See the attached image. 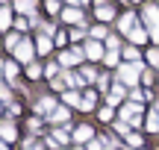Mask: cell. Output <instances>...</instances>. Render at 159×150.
Returning a JSON list of instances; mask_svg holds the SVG:
<instances>
[{"label": "cell", "mask_w": 159, "mask_h": 150, "mask_svg": "<svg viewBox=\"0 0 159 150\" xmlns=\"http://www.w3.org/2000/svg\"><path fill=\"white\" fill-rule=\"evenodd\" d=\"M139 71H142V65H121L118 68V77H121V82H127V86H133V82L139 80Z\"/></svg>", "instance_id": "6da1fadb"}, {"label": "cell", "mask_w": 159, "mask_h": 150, "mask_svg": "<svg viewBox=\"0 0 159 150\" xmlns=\"http://www.w3.org/2000/svg\"><path fill=\"white\" fill-rule=\"evenodd\" d=\"M144 21H148L150 35L159 38V9H156V6H148V9H144Z\"/></svg>", "instance_id": "7a4b0ae2"}, {"label": "cell", "mask_w": 159, "mask_h": 150, "mask_svg": "<svg viewBox=\"0 0 159 150\" xmlns=\"http://www.w3.org/2000/svg\"><path fill=\"white\" fill-rule=\"evenodd\" d=\"M15 59L30 62V59H33V44H30V41H18L15 44Z\"/></svg>", "instance_id": "3957f363"}, {"label": "cell", "mask_w": 159, "mask_h": 150, "mask_svg": "<svg viewBox=\"0 0 159 150\" xmlns=\"http://www.w3.org/2000/svg\"><path fill=\"white\" fill-rule=\"evenodd\" d=\"M85 56H89V59H100V56H103L100 41H89V44H85Z\"/></svg>", "instance_id": "277c9868"}, {"label": "cell", "mask_w": 159, "mask_h": 150, "mask_svg": "<svg viewBox=\"0 0 159 150\" xmlns=\"http://www.w3.org/2000/svg\"><path fill=\"white\" fill-rule=\"evenodd\" d=\"M133 24H136V15H130V12H127V15L121 18V24H118V27H121V33H133V29H136Z\"/></svg>", "instance_id": "5b68a950"}, {"label": "cell", "mask_w": 159, "mask_h": 150, "mask_svg": "<svg viewBox=\"0 0 159 150\" xmlns=\"http://www.w3.org/2000/svg\"><path fill=\"white\" fill-rule=\"evenodd\" d=\"M62 18H65L68 24H83V15H80V9H68Z\"/></svg>", "instance_id": "8992f818"}, {"label": "cell", "mask_w": 159, "mask_h": 150, "mask_svg": "<svg viewBox=\"0 0 159 150\" xmlns=\"http://www.w3.org/2000/svg\"><path fill=\"white\" fill-rule=\"evenodd\" d=\"M89 139H91V127H77L74 141H89Z\"/></svg>", "instance_id": "52a82bcc"}, {"label": "cell", "mask_w": 159, "mask_h": 150, "mask_svg": "<svg viewBox=\"0 0 159 150\" xmlns=\"http://www.w3.org/2000/svg\"><path fill=\"white\" fill-rule=\"evenodd\" d=\"M121 97H124V88H121V86H115L112 91L106 94V100H109V103H121Z\"/></svg>", "instance_id": "ba28073f"}, {"label": "cell", "mask_w": 159, "mask_h": 150, "mask_svg": "<svg viewBox=\"0 0 159 150\" xmlns=\"http://www.w3.org/2000/svg\"><path fill=\"white\" fill-rule=\"evenodd\" d=\"M0 135H3L6 141H15V127H12V124H3V127H0Z\"/></svg>", "instance_id": "9c48e42d"}, {"label": "cell", "mask_w": 159, "mask_h": 150, "mask_svg": "<svg viewBox=\"0 0 159 150\" xmlns=\"http://www.w3.org/2000/svg\"><path fill=\"white\" fill-rule=\"evenodd\" d=\"M65 103H68V106H80V103H83V97H80L77 91H65Z\"/></svg>", "instance_id": "30bf717a"}, {"label": "cell", "mask_w": 159, "mask_h": 150, "mask_svg": "<svg viewBox=\"0 0 159 150\" xmlns=\"http://www.w3.org/2000/svg\"><path fill=\"white\" fill-rule=\"evenodd\" d=\"M15 6H18V12H33L35 9V0H18Z\"/></svg>", "instance_id": "8fae6325"}, {"label": "cell", "mask_w": 159, "mask_h": 150, "mask_svg": "<svg viewBox=\"0 0 159 150\" xmlns=\"http://www.w3.org/2000/svg\"><path fill=\"white\" fill-rule=\"evenodd\" d=\"M50 121H56V124H65V121H68V109H56V112L50 115Z\"/></svg>", "instance_id": "7c38bea8"}, {"label": "cell", "mask_w": 159, "mask_h": 150, "mask_svg": "<svg viewBox=\"0 0 159 150\" xmlns=\"http://www.w3.org/2000/svg\"><path fill=\"white\" fill-rule=\"evenodd\" d=\"M97 18L100 21H109L112 18V6H97Z\"/></svg>", "instance_id": "4fadbf2b"}, {"label": "cell", "mask_w": 159, "mask_h": 150, "mask_svg": "<svg viewBox=\"0 0 159 150\" xmlns=\"http://www.w3.org/2000/svg\"><path fill=\"white\" fill-rule=\"evenodd\" d=\"M12 24V15H9V9H0V29H6Z\"/></svg>", "instance_id": "5bb4252c"}, {"label": "cell", "mask_w": 159, "mask_h": 150, "mask_svg": "<svg viewBox=\"0 0 159 150\" xmlns=\"http://www.w3.org/2000/svg\"><path fill=\"white\" fill-rule=\"evenodd\" d=\"M130 38L142 44V41H148V33H144V29H133V33H130Z\"/></svg>", "instance_id": "9a60e30c"}, {"label": "cell", "mask_w": 159, "mask_h": 150, "mask_svg": "<svg viewBox=\"0 0 159 150\" xmlns=\"http://www.w3.org/2000/svg\"><path fill=\"white\" fill-rule=\"evenodd\" d=\"M39 50H41V53L50 50V38H47V35H41V38H39Z\"/></svg>", "instance_id": "2e32d148"}, {"label": "cell", "mask_w": 159, "mask_h": 150, "mask_svg": "<svg viewBox=\"0 0 159 150\" xmlns=\"http://www.w3.org/2000/svg\"><path fill=\"white\" fill-rule=\"evenodd\" d=\"M106 147V139H97V141H89V150H103Z\"/></svg>", "instance_id": "e0dca14e"}, {"label": "cell", "mask_w": 159, "mask_h": 150, "mask_svg": "<svg viewBox=\"0 0 159 150\" xmlns=\"http://www.w3.org/2000/svg\"><path fill=\"white\" fill-rule=\"evenodd\" d=\"M80 106H83V109H91V106H94V94H85V97H83V103H80Z\"/></svg>", "instance_id": "ac0fdd59"}, {"label": "cell", "mask_w": 159, "mask_h": 150, "mask_svg": "<svg viewBox=\"0 0 159 150\" xmlns=\"http://www.w3.org/2000/svg\"><path fill=\"white\" fill-rule=\"evenodd\" d=\"M124 56L130 59V62H136V59H139V50H136V47H127V50H124Z\"/></svg>", "instance_id": "d6986e66"}, {"label": "cell", "mask_w": 159, "mask_h": 150, "mask_svg": "<svg viewBox=\"0 0 159 150\" xmlns=\"http://www.w3.org/2000/svg\"><path fill=\"white\" fill-rule=\"evenodd\" d=\"M127 144H130V147H139V144H142V139H139L136 133H130V135H127Z\"/></svg>", "instance_id": "ffe728a7"}, {"label": "cell", "mask_w": 159, "mask_h": 150, "mask_svg": "<svg viewBox=\"0 0 159 150\" xmlns=\"http://www.w3.org/2000/svg\"><path fill=\"white\" fill-rule=\"evenodd\" d=\"M106 62H109V65H115V62H118V50H115V47L106 53Z\"/></svg>", "instance_id": "44dd1931"}, {"label": "cell", "mask_w": 159, "mask_h": 150, "mask_svg": "<svg viewBox=\"0 0 159 150\" xmlns=\"http://www.w3.org/2000/svg\"><path fill=\"white\" fill-rule=\"evenodd\" d=\"M3 71H6V77H15V74H18V68H15V62H9V65H3Z\"/></svg>", "instance_id": "7402d4cb"}, {"label": "cell", "mask_w": 159, "mask_h": 150, "mask_svg": "<svg viewBox=\"0 0 159 150\" xmlns=\"http://www.w3.org/2000/svg\"><path fill=\"white\" fill-rule=\"evenodd\" d=\"M39 109H41V112H47V109H53V100H50V97H44V100H41V103H39Z\"/></svg>", "instance_id": "603a6c76"}, {"label": "cell", "mask_w": 159, "mask_h": 150, "mask_svg": "<svg viewBox=\"0 0 159 150\" xmlns=\"http://www.w3.org/2000/svg\"><path fill=\"white\" fill-rule=\"evenodd\" d=\"M53 139H56V141H59V144H65V141H68V135H65V133H62V130H56V133H53Z\"/></svg>", "instance_id": "cb8c5ba5"}, {"label": "cell", "mask_w": 159, "mask_h": 150, "mask_svg": "<svg viewBox=\"0 0 159 150\" xmlns=\"http://www.w3.org/2000/svg\"><path fill=\"white\" fill-rule=\"evenodd\" d=\"M91 35H94V38H103V35H106V27H94V29H91Z\"/></svg>", "instance_id": "d4e9b609"}, {"label": "cell", "mask_w": 159, "mask_h": 150, "mask_svg": "<svg viewBox=\"0 0 159 150\" xmlns=\"http://www.w3.org/2000/svg\"><path fill=\"white\" fill-rule=\"evenodd\" d=\"M100 121H112V109H109V106H106V109H100Z\"/></svg>", "instance_id": "484cf974"}, {"label": "cell", "mask_w": 159, "mask_h": 150, "mask_svg": "<svg viewBox=\"0 0 159 150\" xmlns=\"http://www.w3.org/2000/svg\"><path fill=\"white\" fill-rule=\"evenodd\" d=\"M148 59H150V62H153L156 68H159V50H150V53H148Z\"/></svg>", "instance_id": "4316f807"}, {"label": "cell", "mask_w": 159, "mask_h": 150, "mask_svg": "<svg viewBox=\"0 0 159 150\" xmlns=\"http://www.w3.org/2000/svg\"><path fill=\"white\" fill-rule=\"evenodd\" d=\"M27 74H30V80H35V77H39L41 71H39V65H30V71H27Z\"/></svg>", "instance_id": "83f0119b"}, {"label": "cell", "mask_w": 159, "mask_h": 150, "mask_svg": "<svg viewBox=\"0 0 159 150\" xmlns=\"http://www.w3.org/2000/svg\"><path fill=\"white\" fill-rule=\"evenodd\" d=\"M15 27H18V29H27V27H30V21H27V18H18Z\"/></svg>", "instance_id": "f1b7e54d"}, {"label": "cell", "mask_w": 159, "mask_h": 150, "mask_svg": "<svg viewBox=\"0 0 159 150\" xmlns=\"http://www.w3.org/2000/svg\"><path fill=\"white\" fill-rule=\"evenodd\" d=\"M83 77H85V80H97V74H94L91 68H85V71H83Z\"/></svg>", "instance_id": "f546056e"}, {"label": "cell", "mask_w": 159, "mask_h": 150, "mask_svg": "<svg viewBox=\"0 0 159 150\" xmlns=\"http://www.w3.org/2000/svg\"><path fill=\"white\" fill-rule=\"evenodd\" d=\"M47 9H50V12H56V9H59V0H47Z\"/></svg>", "instance_id": "4dcf8cb0"}, {"label": "cell", "mask_w": 159, "mask_h": 150, "mask_svg": "<svg viewBox=\"0 0 159 150\" xmlns=\"http://www.w3.org/2000/svg\"><path fill=\"white\" fill-rule=\"evenodd\" d=\"M0 100H9V91H6L3 86H0Z\"/></svg>", "instance_id": "1f68e13d"}, {"label": "cell", "mask_w": 159, "mask_h": 150, "mask_svg": "<svg viewBox=\"0 0 159 150\" xmlns=\"http://www.w3.org/2000/svg\"><path fill=\"white\" fill-rule=\"evenodd\" d=\"M68 3H74V6H83V3H85V0H68Z\"/></svg>", "instance_id": "d6a6232c"}, {"label": "cell", "mask_w": 159, "mask_h": 150, "mask_svg": "<svg viewBox=\"0 0 159 150\" xmlns=\"http://www.w3.org/2000/svg\"><path fill=\"white\" fill-rule=\"evenodd\" d=\"M0 150H9V144H3V141H0Z\"/></svg>", "instance_id": "836d02e7"}, {"label": "cell", "mask_w": 159, "mask_h": 150, "mask_svg": "<svg viewBox=\"0 0 159 150\" xmlns=\"http://www.w3.org/2000/svg\"><path fill=\"white\" fill-rule=\"evenodd\" d=\"M74 150H89V147H80V144H77V147H74Z\"/></svg>", "instance_id": "e575fe53"}, {"label": "cell", "mask_w": 159, "mask_h": 150, "mask_svg": "<svg viewBox=\"0 0 159 150\" xmlns=\"http://www.w3.org/2000/svg\"><path fill=\"white\" fill-rule=\"evenodd\" d=\"M156 118H159V106H156Z\"/></svg>", "instance_id": "d590c367"}]
</instances>
